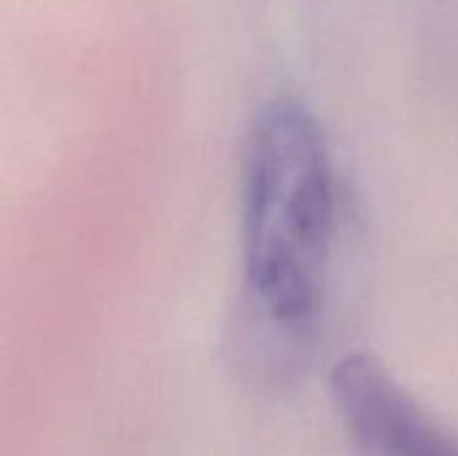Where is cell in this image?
Here are the masks:
<instances>
[{"mask_svg": "<svg viewBox=\"0 0 458 456\" xmlns=\"http://www.w3.org/2000/svg\"><path fill=\"white\" fill-rule=\"evenodd\" d=\"M338 220L327 140L298 99L252 121L242 156V293L252 325L290 347L314 336Z\"/></svg>", "mask_w": 458, "mask_h": 456, "instance_id": "cell-1", "label": "cell"}, {"mask_svg": "<svg viewBox=\"0 0 458 456\" xmlns=\"http://www.w3.org/2000/svg\"><path fill=\"white\" fill-rule=\"evenodd\" d=\"M335 411L362 456H458V435L432 417L368 352H349L330 374Z\"/></svg>", "mask_w": 458, "mask_h": 456, "instance_id": "cell-2", "label": "cell"}]
</instances>
